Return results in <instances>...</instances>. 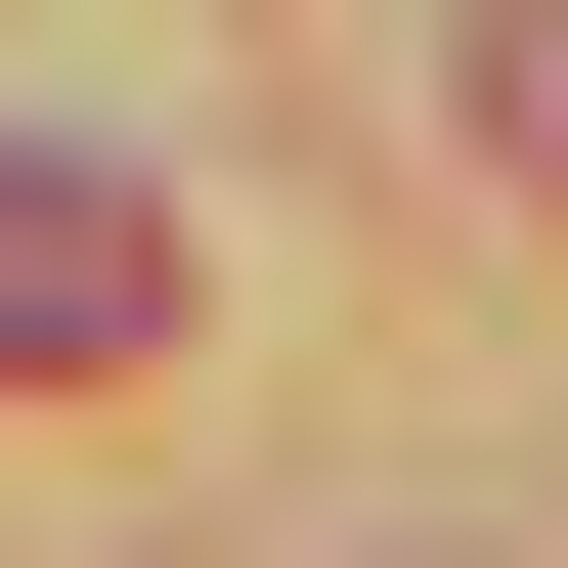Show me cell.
I'll use <instances>...</instances> for the list:
<instances>
[{
  "instance_id": "obj_1",
  "label": "cell",
  "mask_w": 568,
  "mask_h": 568,
  "mask_svg": "<svg viewBox=\"0 0 568 568\" xmlns=\"http://www.w3.org/2000/svg\"><path fill=\"white\" fill-rule=\"evenodd\" d=\"M175 351V219L132 175H44V132H0V394H132Z\"/></svg>"
}]
</instances>
